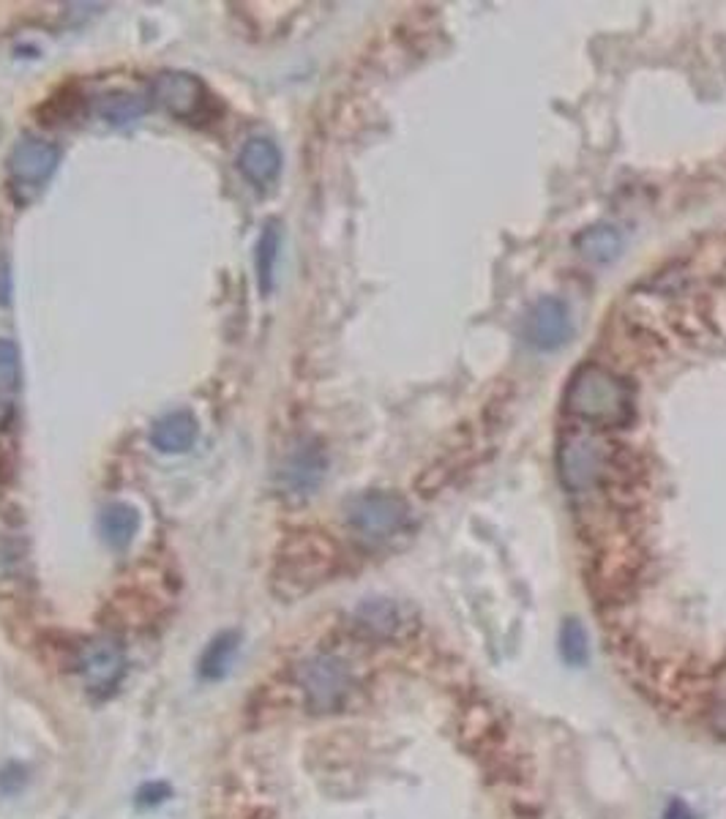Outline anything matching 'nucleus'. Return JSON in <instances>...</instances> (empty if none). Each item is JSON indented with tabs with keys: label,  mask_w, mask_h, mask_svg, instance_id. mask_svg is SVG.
Segmentation results:
<instances>
[{
	"label": "nucleus",
	"mask_w": 726,
	"mask_h": 819,
	"mask_svg": "<svg viewBox=\"0 0 726 819\" xmlns=\"http://www.w3.org/2000/svg\"><path fill=\"white\" fill-rule=\"evenodd\" d=\"M140 511L129 503H113L102 511V519H98V527H102L104 541L109 543L113 549H126L140 533Z\"/></svg>",
	"instance_id": "obj_15"
},
{
	"label": "nucleus",
	"mask_w": 726,
	"mask_h": 819,
	"mask_svg": "<svg viewBox=\"0 0 726 819\" xmlns=\"http://www.w3.org/2000/svg\"><path fill=\"white\" fill-rule=\"evenodd\" d=\"M344 522L355 541L368 549H383L410 536L412 508L394 492H361L344 505Z\"/></svg>",
	"instance_id": "obj_3"
},
{
	"label": "nucleus",
	"mask_w": 726,
	"mask_h": 819,
	"mask_svg": "<svg viewBox=\"0 0 726 819\" xmlns=\"http://www.w3.org/2000/svg\"><path fill=\"white\" fill-rule=\"evenodd\" d=\"M145 109H148L145 98L129 91H113V93H107V96L98 98V104H96L98 118L109 126L134 124V120H140L142 115H145Z\"/></svg>",
	"instance_id": "obj_18"
},
{
	"label": "nucleus",
	"mask_w": 726,
	"mask_h": 819,
	"mask_svg": "<svg viewBox=\"0 0 726 819\" xmlns=\"http://www.w3.org/2000/svg\"><path fill=\"white\" fill-rule=\"evenodd\" d=\"M298 686L309 711L333 713L353 694V672L333 656H315L301 664Z\"/></svg>",
	"instance_id": "obj_4"
},
{
	"label": "nucleus",
	"mask_w": 726,
	"mask_h": 819,
	"mask_svg": "<svg viewBox=\"0 0 726 819\" xmlns=\"http://www.w3.org/2000/svg\"><path fill=\"white\" fill-rule=\"evenodd\" d=\"M153 104L169 113L173 118L195 120L208 107V91L200 77L189 71H162L151 85Z\"/></svg>",
	"instance_id": "obj_8"
},
{
	"label": "nucleus",
	"mask_w": 726,
	"mask_h": 819,
	"mask_svg": "<svg viewBox=\"0 0 726 819\" xmlns=\"http://www.w3.org/2000/svg\"><path fill=\"white\" fill-rule=\"evenodd\" d=\"M711 727L726 740V686L716 691L711 702Z\"/></svg>",
	"instance_id": "obj_21"
},
{
	"label": "nucleus",
	"mask_w": 726,
	"mask_h": 819,
	"mask_svg": "<svg viewBox=\"0 0 726 819\" xmlns=\"http://www.w3.org/2000/svg\"><path fill=\"white\" fill-rule=\"evenodd\" d=\"M326 472V451H323L320 443L306 440V443L295 445L288 459H284L282 470H279V494L290 503H306L320 489Z\"/></svg>",
	"instance_id": "obj_5"
},
{
	"label": "nucleus",
	"mask_w": 726,
	"mask_h": 819,
	"mask_svg": "<svg viewBox=\"0 0 726 819\" xmlns=\"http://www.w3.org/2000/svg\"><path fill=\"white\" fill-rule=\"evenodd\" d=\"M77 672L91 694H109L126 675V653L109 636H96L80 647Z\"/></svg>",
	"instance_id": "obj_6"
},
{
	"label": "nucleus",
	"mask_w": 726,
	"mask_h": 819,
	"mask_svg": "<svg viewBox=\"0 0 726 819\" xmlns=\"http://www.w3.org/2000/svg\"><path fill=\"white\" fill-rule=\"evenodd\" d=\"M238 169L257 189L271 186L279 178V169H282V153H279L277 142L268 140V137H251V140H246L244 148H241Z\"/></svg>",
	"instance_id": "obj_12"
},
{
	"label": "nucleus",
	"mask_w": 726,
	"mask_h": 819,
	"mask_svg": "<svg viewBox=\"0 0 726 819\" xmlns=\"http://www.w3.org/2000/svg\"><path fill=\"white\" fill-rule=\"evenodd\" d=\"M667 819H689V815H686L683 806H672V811H669Z\"/></svg>",
	"instance_id": "obj_22"
},
{
	"label": "nucleus",
	"mask_w": 726,
	"mask_h": 819,
	"mask_svg": "<svg viewBox=\"0 0 726 819\" xmlns=\"http://www.w3.org/2000/svg\"><path fill=\"white\" fill-rule=\"evenodd\" d=\"M560 647H563L565 662L579 667V664L587 662V636L585 629H582L576 620H569L563 629V636H560Z\"/></svg>",
	"instance_id": "obj_20"
},
{
	"label": "nucleus",
	"mask_w": 726,
	"mask_h": 819,
	"mask_svg": "<svg viewBox=\"0 0 726 819\" xmlns=\"http://www.w3.org/2000/svg\"><path fill=\"white\" fill-rule=\"evenodd\" d=\"M565 408L593 429H623L634 421V388L618 372L585 364L574 372L565 391Z\"/></svg>",
	"instance_id": "obj_1"
},
{
	"label": "nucleus",
	"mask_w": 726,
	"mask_h": 819,
	"mask_svg": "<svg viewBox=\"0 0 726 819\" xmlns=\"http://www.w3.org/2000/svg\"><path fill=\"white\" fill-rule=\"evenodd\" d=\"M20 350L11 339H0V432L14 421L16 405H20Z\"/></svg>",
	"instance_id": "obj_14"
},
{
	"label": "nucleus",
	"mask_w": 726,
	"mask_h": 819,
	"mask_svg": "<svg viewBox=\"0 0 726 819\" xmlns=\"http://www.w3.org/2000/svg\"><path fill=\"white\" fill-rule=\"evenodd\" d=\"M241 636L235 631H224V634L213 636L211 645L206 647L200 658V675L206 680H219L227 675L230 664H233L235 653H238Z\"/></svg>",
	"instance_id": "obj_19"
},
{
	"label": "nucleus",
	"mask_w": 726,
	"mask_h": 819,
	"mask_svg": "<svg viewBox=\"0 0 726 819\" xmlns=\"http://www.w3.org/2000/svg\"><path fill=\"white\" fill-rule=\"evenodd\" d=\"M576 251L590 262H612L623 251V233L614 224H596L576 235Z\"/></svg>",
	"instance_id": "obj_16"
},
{
	"label": "nucleus",
	"mask_w": 726,
	"mask_h": 819,
	"mask_svg": "<svg viewBox=\"0 0 726 819\" xmlns=\"http://www.w3.org/2000/svg\"><path fill=\"white\" fill-rule=\"evenodd\" d=\"M339 565V549L323 533H295L279 552L273 565V593L279 598L306 596L328 582Z\"/></svg>",
	"instance_id": "obj_2"
},
{
	"label": "nucleus",
	"mask_w": 726,
	"mask_h": 819,
	"mask_svg": "<svg viewBox=\"0 0 726 819\" xmlns=\"http://www.w3.org/2000/svg\"><path fill=\"white\" fill-rule=\"evenodd\" d=\"M60 164V148L42 137H22L9 153V178L16 189H42Z\"/></svg>",
	"instance_id": "obj_7"
},
{
	"label": "nucleus",
	"mask_w": 726,
	"mask_h": 819,
	"mask_svg": "<svg viewBox=\"0 0 726 819\" xmlns=\"http://www.w3.org/2000/svg\"><path fill=\"white\" fill-rule=\"evenodd\" d=\"M353 625L363 636L390 640V636H396L405 629L407 618L401 604L390 601V598H366L353 612Z\"/></svg>",
	"instance_id": "obj_11"
},
{
	"label": "nucleus",
	"mask_w": 726,
	"mask_h": 819,
	"mask_svg": "<svg viewBox=\"0 0 726 819\" xmlns=\"http://www.w3.org/2000/svg\"><path fill=\"white\" fill-rule=\"evenodd\" d=\"M525 337L541 353H554V350L565 348L569 339L574 337V320H571V309L563 299H547L536 301L525 323Z\"/></svg>",
	"instance_id": "obj_9"
},
{
	"label": "nucleus",
	"mask_w": 726,
	"mask_h": 819,
	"mask_svg": "<svg viewBox=\"0 0 726 819\" xmlns=\"http://www.w3.org/2000/svg\"><path fill=\"white\" fill-rule=\"evenodd\" d=\"M560 476L569 489L596 487L609 467V454L593 440H571L560 448Z\"/></svg>",
	"instance_id": "obj_10"
},
{
	"label": "nucleus",
	"mask_w": 726,
	"mask_h": 819,
	"mask_svg": "<svg viewBox=\"0 0 726 819\" xmlns=\"http://www.w3.org/2000/svg\"><path fill=\"white\" fill-rule=\"evenodd\" d=\"M197 432H200V426H197L195 412L173 410L153 423L151 443L162 454H184L195 445Z\"/></svg>",
	"instance_id": "obj_13"
},
{
	"label": "nucleus",
	"mask_w": 726,
	"mask_h": 819,
	"mask_svg": "<svg viewBox=\"0 0 726 819\" xmlns=\"http://www.w3.org/2000/svg\"><path fill=\"white\" fill-rule=\"evenodd\" d=\"M279 251H282V227L279 222H266L262 227L260 241H257V284H260L262 295L273 293V284H277V266H279Z\"/></svg>",
	"instance_id": "obj_17"
}]
</instances>
